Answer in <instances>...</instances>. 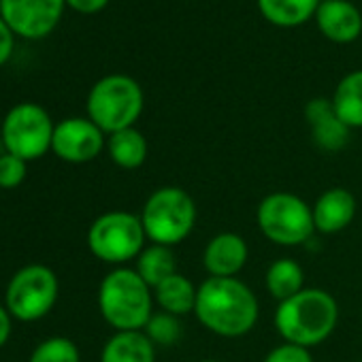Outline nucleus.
Returning a JSON list of instances; mask_svg holds the SVG:
<instances>
[{
  "label": "nucleus",
  "mask_w": 362,
  "mask_h": 362,
  "mask_svg": "<svg viewBox=\"0 0 362 362\" xmlns=\"http://www.w3.org/2000/svg\"><path fill=\"white\" fill-rule=\"evenodd\" d=\"M258 226L262 235L284 247L303 245L315 233L311 207L296 194L273 192L262 199L256 211Z\"/></svg>",
  "instance_id": "nucleus-6"
},
{
  "label": "nucleus",
  "mask_w": 362,
  "mask_h": 362,
  "mask_svg": "<svg viewBox=\"0 0 362 362\" xmlns=\"http://www.w3.org/2000/svg\"><path fill=\"white\" fill-rule=\"evenodd\" d=\"M66 5L77 11V13H83V16H94L98 11H103L109 0H66Z\"/></svg>",
  "instance_id": "nucleus-28"
},
{
  "label": "nucleus",
  "mask_w": 362,
  "mask_h": 362,
  "mask_svg": "<svg viewBox=\"0 0 362 362\" xmlns=\"http://www.w3.org/2000/svg\"><path fill=\"white\" fill-rule=\"evenodd\" d=\"M197 292H199V288L186 275L175 273L153 290V298L164 313L181 317V315H188L194 311Z\"/></svg>",
  "instance_id": "nucleus-17"
},
{
  "label": "nucleus",
  "mask_w": 362,
  "mask_h": 362,
  "mask_svg": "<svg viewBox=\"0 0 362 362\" xmlns=\"http://www.w3.org/2000/svg\"><path fill=\"white\" fill-rule=\"evenodd\" d=\"M98 309L115 332L143 330L153 315V290L134 269H113L100 281Z\"/></svg>",
  "instance_id": "nucleus-3"
},
{
  "label": "nucleus",
  "mask_w": 362,
  "mask_h": 362,
  "mask_svg": "<svg viewBox=\"0 0 362 362\" xmlns=\"http://www.w3.org/2000/svg\"><path fill=\"white\" fill-rule=\"evenodd\" d=\"M11 337V313L5 305H0V347Z\"/></svg>",
  "instance_id": "nucleus-29"
},
{
  "label": "nucleus",
  "mask_w": 362,
  "mask_h": 362,
  "mask_svg": "<svg viewBox=\"0 0 362 362\" xmlns=\"http://www.w3.org/2000/svg\"><path fill=\"white\" fill-rule=\"evenodd\" d=\"M258 298L237 277H207L197 292L194 315L214 334L237 339L258 322Z\"/></svg>",
  "instance_id": "nucleus-1"
},
{
  "label": "nucleus",
  "mask_w": 362,
  "mask_h": 362,
  "mask_svg": "<svg viewBox=\"0 0 362 362\" xmlns=\"http://www.w3.org/2000/svg\"><path fill=\"white\" fill-rule=\"evenodd\" d=\"M139 218L151 243L175 247L194 230L197 203L184 188L164 186L147 197Z\"/></svg>",
  "instance_id": "nucleus-4"
},
{
  "label": "nucleus",
  "mask_w": 362,
  "mask_h": 362,
  "mask_svg": "<svg viewBox=\"0 0 362 362\" xmlns=\"http://www.w3.org/2000/svg\"><path fill=\"white\" fill-rule=\"evenodd\" d=\"M147 339L153 343V345H175L179 339H181V322L177 315H170V313H153L147 322V326L143 328Z\"/></svg>",
  "instance_id": "nucleus-24"
},
{
  "label": "nucleus",
  "mask_w": 362,
  "mask_h": 362,
  "mask_svg": "<svg viewBox=\"0 0 362 362\" xmlns=\"http://www.w3.org/2000/svg\"><path fill=\"white\" fill-rule=\"evenodd\" d=\"M267 290L279 303L292 298L300 290H305V273L300 264L292 258L275 260L267 271Z\"/></svg>",
  "instance_id": "nucleus-22"
},
{
  "label": "nucleus",
  "mask_w": 362,
  "mask_h": 362,
  "mask_svg": "<svg viewBox=\"0 0 362 362\" xmlns=\"http://www.w3.org/2000/svg\"><path fill=\"white\" fill-rule=\"evenodd\" d=\"M107 147L105 132L90 117H66L54 128L52 151L71 164H86Z\"/></svg>",
  "instance_id": "nucleus-11"
},
{
  "label": "nucleus",
  "mask_w": 362,
  "mask_h": 362,
  "mask_svg": "<svg viewBox=\"0 0 362 362\" xmlns=\"http://www.w3.org/2000/svg\"><path fill=\"white\" fill-rule=\"evenodd\" d=\"M54 128L56 124L41 105L20 103L5 115L0 136H3L7 153L33 162L52 149Z\"/></svg>",
  "instance_id": "nucleus-8"
},
{
  "label": "nucleus",
  "mask_w": 362,
  "mask_h": 362,
  "mask_svg": "<svg viewBox=\"0 0 362 362\" xmlns=\"http://www.w3.org/2000/svg\"><path fill=\"white\" fill-rule=\"evenodd\" d=\"M66 0H0V18L16 37L39 41L56 30Z\"/></svg>",
  "instance_id": "nucleus-10"
},
{
  "label": "nucleus",
  "mask_w": 362,
  "mask_h": 362,
  "mask_svg": "<svg viewBox=\"0 0 362 362\" xmlns=\"http://www.w3.org/2000/svg\"><path fill=\"white\" fill-rule=\"evenodd\" d=\"M28 162L13 156V153H3L0 156V188L3 190H11V188H18L22 181L26 179V173H28Z\"/></svg>",
  "instance_id": "nucleus-25"
},
{
  "label": "nucleus",
  "mask_w": 362,
  "mask_h": 362,
  "mask_svg": "<svg viewBox=\"0 0 362 362\" xmlns=\"http://www.w3.org/2000/svg\"><path fill=\"white\" fill-rule=\"evenodd\" d=\"M28 362H81V354L69 337H49L35 347Z\"/></svg>",
  "instance_id": "nucleus-23"
},
{
  "label": "nucleus",
  "mask_w": 362,
  "mask_h": 362,
  "mask_svg": "<svg viewBox=\"0 0 362 362\" xmlns=\"http://www.w3.org/2000/svg\"><path fill=\"white\" fill-rule=\"evenodd\" d=\"M339 322V305L334 296L322 288H305L292 298L279 303L275 311V328L286 343L315 347L324 343Z\"/></svg>",
  "instance_id": "nucleus-2"
},
{
  "label": "nucleus",
  "mask_w": 362,
  "mask_h": 362,
  "mask_svg": "<svg viewBox=\"0 0 362 362\" xmlns=\"http://www.w3.org/2000/svg\"><path fill=\"white\" fill-rule=\"evenodd\" d=\"M141 279L156 290L164 279H168L170 275L177 273V260H175V252L168 245H158L151 243L149 247H145L139 258H136V269H134Z\"/></svg>",
  "instance_id": "nucleus-21"
},
{
  "label": "nucleus",
  "mask_w": 362,
  "mask_h": 362,
  "mask_svg": "<svg viewBox=\"0 0 362 362\" xmlns=\"http://www.w3.org/2000/svg\"><path fill=\"white\" fill-rule=\"evenodd\" d=\"M201 362H220V360H201Z\"/></svg>",
  "instance_id": "nucleus-30"
},
{
  "label": "nucleus",
  "mask_w": 362,
  "mask_h": 362,
  "mask_svg": "<svg viewBox=\"0 0 362 362\" xmlns=\"http://www.w3.org/2000/svg\"><path fill=\"white\" fill-rule=\"evenodd\" d=\"M16 49V35L13 30L7 26V22L0 18V66H5Z\"/></svg>",
  "instance_id": "nucleus-27"
},
{
  "label": "nucleus",
  "mask_w": 362,
  "mask_h": 362,
  "mask_svg": "<svg viewBox=\"0 0 362 362\" xmlns=\"http://www.w3.org/2000/svg\"><path fill=\"white\" fill-rule=\"evenodd\" d=\"M107 151H109V158L119 168L132 170V168L143 166V162L147 160V141H145L143 132H139L134 126L124 128L119 132L109 134Z\"/></svg>",
  "instance_id": "nucleus-19"
},
{
  "label": "nucleus",
  "mask_w": 362,
  "mask_h": 362,
  "mask_svg": "<svg viewBox=\"0 0 362 362\" xmlns=\"http://www.w3.org/2000/svg\"><path fill=\"white\" fill-rule=\"evenodd\" d=\"M58 290V277L49 267L28 264L11 277L5 292V307L16 320L37 322L54 309Z\"/></svg>",
  "instance_id": "nucleus-9"
},
{
  "label": "nucleus",
  "mask_w": 362,
  "mask_h": 362,
  "mask_svg": "<svg viewBox=\"0 0 362 362\" xmlns=\"http://www.w3.org/2000/svg\"><path fill=\"white\" fill-rule=\"evenodd\" d=\"M100 362H156V345L143 330L115 332L105 343Z\"/></svg>",
  "instance_id": "nucleus-16"
},
{
  "label": "nucleus",
  "mask_w": 362,
  "mask_h": 362,
  "mask_svg": "<svg viewBox=\"0 0 362 362\" xmlns=\"http://www.w3.org/2000/svg\"><path fill=\"white\" fill-rule=\"evenodd\" d=\"M247 258L250 247L241 235L220 233L207 243L203 252V267L209 277H237V273L247 264Z\"/></svg>",
  "instance_id": "nucleus-12"
},
{
  "label": "nucleus",
  "mask_w": 362,
  "mask_h": 362,
  "mask_svg": "<svg viewBox=\"0 0 362 362\" xmlns=\"http://www.w3.org/2000/svg\"><path fill=\"white\" fill-rule=\"evenodd\" d=\"M356 199L349 190L345 188H330L311 207L313 214V224L317 233L324 235H334L347 228L354 218H356Z\"/></svg>",
  "instance_id": "nucleus-15"
},
{
  "label": "nucleus",
  "mask_w": 362,
  "mask_h": 362,
  "mask_svg": "<svg viewBox=\"0 0 362 362\" xmlns=\"http://www.w3.org/2000/svg\"><path fill=\"white\" fill-rule=\"evenodd\" d=\"M320 0H258V9L275 26L294 28L315 16Z\"/></svg>",
  "instance_id": "nucleus-20"
},
{
  "label": "nucleus",
  "mask_w": 362,
  "mask_h": 362,
  "mask_svg": "<svg viewBox=\"0 0 362 362\" xmlns=\"http://www.w3.org/2000/svg\"><path fill=\"white\" fill-rule=\"evenodd\" d=\"M145 228L139 216L128 211H109L96 218L88 230L90 252L109 264H124L145 250Z\"/></svg>",
  "instance_id": "nucleus-7"
},
{
  "label": "nucleus",
  "mask_w": 362,
  "mask_h": 362,
  "mask_svg": "<svg viewBox=\"0 0 362 362\" xmlns=\"http://www.w3.org/2000/svg\"><path fill=\"white\" fill-rule=\"evenodd\" d=\"M262 362H313V356L307 347L294 345V343H284L273 347Z\"/></svg>",
  "instance_id": "nucleus-26"
},
{
  "label": "nucleus",
  "mask_w": 362,
  "mask_h": 362,
  "mask_svg": "<svg viewBox=\"0 0 362 362\" xmlns=\"http://www.w3.org/2000/svg\"><path fill=\"white\" fill-rule=\"evenodd\" d=\"M320 33L332 43H351L362 33V16L349 0H324L315 11Z\"/></svg>",
  "instance_id": "nucleus-13"
},
{
  "label": "nucleus",
  "mask_w": 362,
  "mask_h": 362,
  "mask_svg": "<svg viewBox=\"0 0 362 362\" xmlns=\"http://www.w3.org/2000/svg\"><path fill=\"white\" fill-rule=\"evenodd\" d=\"M305 117L311 128L313 141L324 151H339L349 141V128L337 115L332 100L313 98L305 107Z\"/></svg>",
  "instance_id": "nucleus-14"
},
{
  "label": "nucleus",
  "mask_w": 362,
  "mask_h": 362,
  "mask_svg": "<svg viewBox=\"0 0 362 362\" xmlns=\"http://www.w3.org/2000/svg\"><path fill=\"white\" fill-rule=\"evenodd\" d=\"M143 90L128 75H107L88 94V117L105 132L113 134L132 128L143 113Z\"/></svg>",
  "instance_id": "nucleus-5"
},
{
  "label": "nucleus",
  "mask_w": 362,
  "mask_h": 362,
  "mask_svg": "<svg viewBox=\"0 0 362 362\" xmlns=\"http://www.w3.org/2000/svg\"><path fill=\"white\" fill-rule=\"evenodd\" d=\"M332 107L341 122L351 128H362V71L345 75L332 94Z\"/></svg>",
  "instance_id": "nucleus-18"
}]
</instances>
